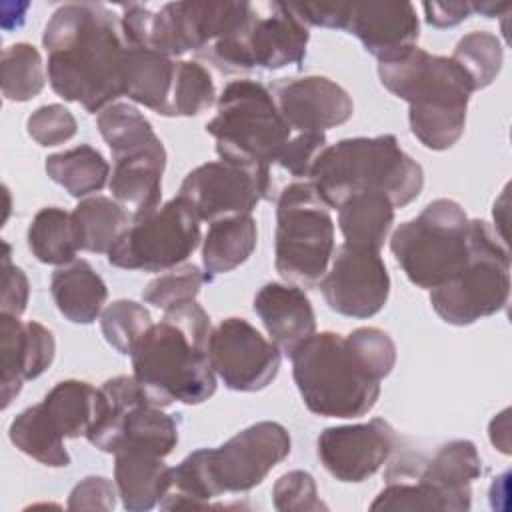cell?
Wrapping results in <instances>:
<instances>
[{"instance_id": "cell-1", "label": "cell", "mask_w": 512, "mask_h": 512, "mask_svg": "<svg viewBox=\"0 0 512 512\" xmlns=\"http://www.w3.org/2000/svg\"><path fill=\"white\" fill-rule=\"evenodd\" d=\"M292 376L306 408L324 418L368 414L380 382L396 364V344L380 328L364 326L350 334L314 332L294 352Z\"/></svg>"}, {"instance_id": "cell-2", "label": "cell", "mask_w": 512, "mask_h": 512, "mask_svg": "<svg viewBox=\"0 0 512 512\" xmlns=\"http://www.w3.org/2000/svg\"><path fill=\"white\" fill-rule=\"evenodd\" d=\"M42 44L48 52V82L64 100L100 114L124 96L126 42L116 14L104 4L60 6L44 28Z\"/></svg>"}, {"instance_id": "cell-3", "label": "cell", "mask_w": 512, "mask_h": 512, "mask_svg": "<svg viewBox=\"0 0 512 512\" xmlns=\"http://www.w3.org/2000/svg\"><path fill=\"white\" fill-rule=\"evenodd\" d=\"M210 332V316L190 300L164 310L162 320L142 334L130 354L132 376L150 404L192 406L216 392V374L208 360Z\"/></svg>"}, {"instance_id": "cell-4", "label": "cell", "mask_w": 512, "mask_h": 512, "mask_svg": "<svg viewBox=\"0 0 512 512\" xmlns=\"http://www.w3.org/2000/svg\"><path fill=\"white\" fill-rule=\"evenodd\" d=\"M382 86L408 102L410 132L430 150L452 148L466 126L472 80L450 56L412 46L378 62Z\"/></svg>"}, {"instance_id": "cell-5", "label": "cell", "mask_w": 512, "mask_h": 512, "mask_svg": "<svg viewBox=\"0 0 512 512\" xmlns=\"http://www.w3.org/2000/svg\"><path fill=\"white\" fill-rule=\"evenodd\" d=\"M308 182L328 208L362 192L384 194L394 208L410 204L424 186L422 166L408 156L396 136L344 138L314 160Z\"/></svg>"}, {"instance_id": "cell-6", "label": "cell", "mask_w": 512, "mask_h": 512, "mask_svg": "<svg viewBox=\"0 0 512 512\" xmlns=\"http://www.w3.org/2000/svg\"><path fill=\"white\" fill-rule=\"evenodd\" d=\"M220 160L270 174L292 130L272 92L256 80H234L218 96V114L206 124Z\"/></svg>"}, {"instance_id": "cell-7", "label": "cell", "mask_w": 512, "mask_h": 512, "mask_svg": "<svg viewBox=\"0 0 512 512\" xmlns=\"http://www.w3.org/2000/svg\"><path fill=\"white\" fill-rule=\"evenodd\" d=\"M468 226L470 218L456 200L438 198L392 232L390 250L412 284L434 290L468 264Z\"/></svg>"}, {"instance_id": "cell-8", "label": "cell", "mask_w": 512, "mask_h": 512, "mask_svg": "<svg viewBox=\"0 0 512 512\" xmlns=\"http://www.w3.org/2000/svg\"><path fill=\"white\" fill-rule=\"evenodd\" d=\"M334 220L310 182L288 184L276 202V272L300 288L320 284L334 256Z\"/></svg>"}, {"instance_id": "cell-9", "label": "cell", "mask_w": 512, "mask_h": 512, "mask_svg": "<svg viewBox=\"0 0 512 512\" xmlns=\"http://www.w3.org/2000/svg\"><path fill=\"white\" fill-rule=\"evenodd\" d=\"M470 260L450 282L430 290L434 312L452 326H468L500 312L510 296V254L506 240L484 220H470Z\"/></svg>"}, {"instance_id": "cell-10", "label": "cell", "mask_w": 512, "mask_h": 512, "mask_svg": "<svg viewBox=\"0 0 512 512\" xmlns=\"http://www.w3.org/2000/svg\"><path fill=\"white\" fill-rule=\"evenodd\" d=\"M292 448L288 430L270 420L256 422L218 448H198L188 454L190 466L208 500L226 492H246L258 486Z\"/></svg>"}, {"instance_id": "cell-11", "label": "cell", "mask_w": 512, "mask_h": 512, "mask_svg": "<svg viewBox=\"0 0 512 512\" xmlns=\"http://www.w3.org/2000/svg\"><path fill=\"white\" fill-rule=\"evenodd\" d=\"M200 244V218L180 196L158 206L132 226L110 248L108 262L124 270L166 272L182 262Z\"/></svg>"}, {"instance_id": "cell-12", "label": "cell", "mask_w": 512, "mask_h": 512, "mask_svg": "<svg viewBox=\"0 0 512 512\" xmlns=\"http://www.w3.org/2000/svg\"><path fill=\"white\" fill-rule=\"evenodd\" d=\"M272 192V174L218 158L188 172L178 196L194 208L200 222H214L228 216L252 214L258 202L272 198Z\"/></svg>"}, {"instance_id": "cell-13", "label": "cell", "mask_w": 512, "mask_h": 512, "mask_svg": "<svg viewBox=\"0 0 512 512\" xmlns=\"http://www.w3.org/2000/svg\"><path fill=\"white\" fill-rule=\"evenodd\" d=\"M208 360L226 388L258 392L278 374L282 352L244 318H226L212 328Z\"/></svg>"}, {"instance_id": "cell-14", "label": "cell", "mask_w": 512, "mask_h": 512, "mask_svg": "<svg viewBox=\"0 0 512 512\" xmlns=\"http://www.w3.org/2000/svg\"><path fill=\"white\" fill-rule=\"evenodd\" d=\"M320 290L330 310L348 318H370L378 314L390 294V276L376 250L342 244Z\"/></svg>"}, {"instance_id": "cell-15", "label": "cell", "mask_w": 512, "mask_h": 512, "mask_svg": "<svg viewBox=\"0 0 512 512\" xmlns=\"http://www.w3.org/2000/svg\"><path fill=\"white\" fill-rule=\"evenodd\" d=\"M424 492L430 510L466 512L472 504V482L482 474V460L470 440H452L418 464L408 458L394 462Z\"/></svg>"}, {"instance_id": "cell-16", "label": "cell", "mask_w": 512, "mask_h": 512, "mask_svg": "<svg viewBox=\"0 0 512 512\" xmlns=\"http://www.w3.org/2000/svg\"><path fill=\"white\" fill-rule=\"evenodd\" d=\"M396 442L394 428L382 418L332 426L318 436V458L336 480L362 482L384 466Z\"/></svg>"}, {"instance_id": "cell-17", "label": "cell", "mask_w": 512, "mask_h": 512, "mask_svg": "<svg viewBox=\"0 0 512 512\" xmlns=\"http://www.w3.org/2000/svg\"><path fill=\"white\" fill-rule=\"evenodd\" d=\"M274 102L292 132H322L352 118L350 94L326 76L286 78L270 88Z\"/></svg>"}, {"instance_id": "cell-18", "label": "cell", "mask_w": 512, "mask_h": 512, "mask_svg": "<svg viewBox=\"0 0 512 512\" xmlns=\"http://www.w3.org/2000/svg\"><path fill=\"white\" fill-rule=\"evenodd\" d=\"M56 342L40 322H22L18 316L0 314V356H2V408L20 394L26 380L48 370L54 360Z\"/></svg>"}, {"instance_id": "cell-19", "label": "cell", "mask_w": 512, "mask_h": 512, "mask_svg": "<svg viewBox=\"0 0 512 512\" xmlns=\"http://www.w3.org/2000/svg\"><path fill=\"white\" fill-rule=\"evenodd\" d=\"M418 28L410 2H352L346 4L342 30L354 34L380 62L416 46Z\"/></svg>"}, {"instance_id": "cell-20", "label": "cell", "mask_w": 512, "mask_h": 512, "mask_svg": "<svg viewBox=\"0 0 512 512\" xmlns=\"http://www.w3.org/2000/svg\"><path fill=\"white\" fill-rule=\"evenodd\" d=\"M254 312L260 316L270 340L288 356L316 332L312 302L296 284H264L254 296Z\"/></svg>"}, {"instance_id": "cell-21", "label": "cell", "mask_w": 512, "mask_h": 512, "mask_svg": "<svg viewBox=\"0 0 512 512\" xmlns=\"http://www.w3.org/2000/svg\"><path fill=\"white\" fill-rule=\"evenodd\" d=\"M270 14L258 16L250 36V58L254 68L278 70L288 64H300L306 56L308 26L294 14L290 4H268Z\"/></svg>"}, {"instance_id": "cell-22", "label": "cell", "mask_w": 512, "mask_h": 512, "mask_svg": "<svg viewBox=\"0 0 512 512\" xmlns=\"http://www.w3.org/2000/svg\"><path fill=\"white\" fill-rule=\"evenodd\" d=\"M114 484L122 506L130 512H144L160 504L170 486V466L164 456L138 448L120 446L114 452Z\"/></svg>"}, {"instance_id": "cell-23", "label": "cell", "mask_w": 512, "mask_h": 512, "mask_svg": "<svg viewBox=\"0 0 512 512\" xmlns=\"http://www.w3.org/2000/svg\"><path fill=\"white\" fill-rule=\"evenodd\" d=\"M176 74V58L148 48L126 46L122 64V94L166 116Z\"/></svg>"}, {"instance_id": "cell-24", "label": "cell", "mask_w": 512, "mask_h": 512, "mask_svg": "<svg viewBox=\"0 0 512 512\" xmlns=\"http://www.w3.org/2000/svg\"><path fill=\"white\" fill-rule=\"evenodd\" d=\"M164 166L166 158L148 154L114 160L110 192L132 222L150 216L160 206Z\"/></svg>"}, {"instance_id": "cell-25", "label": "cell", "mask_w": 512, "mask_h": 512, "mask_svg": "<svg viewBox=\"0 0 512 512\" xmlns=\"http://www.w3.org/2000/svg\"><path fill=\"white\" fill-rule=\"evenodd\" d=\"M50 292L60 314L74 324H92L100 318L108 298L104 280L82 258L54 270Z\"/></svg>"}, {"instance_id": "cell-26", "label": "cell", "mask_w": 512, "mask_h": 512, "mask_svg": "<svg viewBox=\"0 0 512 512\" xmlns=\"http://www.w3.org/2000/svg\"><path fill=\"white\" fill-rule=\"evenodd\" d=\"M96 126L100 130V136L106 140L114 160L144 154L166 158L164 144L154 134L152 124L132 104H110L96 116Z\"/></svg>"}, {"instance_id": "cell-27", "label": "cell", "mask_w": 512, "mask_h": 512, "mask_svg": "<svg viewBox=\"0 0 512 512\" xmlns=\"http://www.w3.org/2000/svg\"><path fill=\"white\" fill-rule=\"evenodd\" d=\"M256 220L252 214H238L210 222L202 242V266L208 278L232 272L244 264L256 248Z\"/></svg>"}, {"instance_id": "cell-28", "label": "cell", "mask_w": 512, "mask_h": 512, "mask_svg": "<svg viewBox=\"0 0 512 512\" xmlns=\"http://www.w3.org/2000/svg\"><path fill=\"white\" fill-rule=\"evenodd\" d=\"M394 224V204L378 192L354 194L338 206L344 244L380 252Z\"/></svg>"}, {"instance_id": "cell-29", "label": "cell", "mask_w": 512, "mask_h": 512, "mask_svg": "<svg viewBox=\"0 0 512 512\" xmlns=\"http://www.w3.org/2000/svg\"><path fill=\"white\" fill-rule=\"evenodd\" d=\"M78 250L108 254L130 228L128 212L108 196H88L70 212Z\"/></svg>"}, {"instance_id": "cell-30", "label": "cell", "mask_w": 512, "mask_h": 512, "mask_svg": "<svg viewBox=\"0 0 512 512\" xmlns=\"http://www.w3.org/2000/svg\"><path fill=\"white\" fill-rule=\"evenodd\" d=\"M48 416L64 438L86 436L100 416V388L84 380H62L42 400Z\"/></svg>"}, {"instance_id": "cell-31", "label": "cell", "mask_w": 512, "mask_h": 512, "mask_svg": "<svg viewBox=\"0 0 512 512\" xmlns=\"http://www.w3.org/2000/svg\"><path fill=\"white\" fill-rule=\"evenodd\" d=\"M10 442L26 456L50 468H66L70 454L64 446V436L48 416L44 404H34L22 410L8 428Z\"/></svg>"}, {"instance_id": "cell-32", "label": "cell", "mask_w": 512, "mask_h": 512, "mask_svg": "<svg viewBox=\"0 0 512 512\" xmlns=\"http://www.w3.org/2000/svg\"><path fill=\"white\" fill-rule=\"evenodd\" d=\"M46 174L70 196L86 198L106 186L110 178V166L96 148L80 144L48 156Z\"/></svg>"}, {"instance_id": "cell-33", "label": "cell", "mask_w": 512, "mask_h": 512, "mask_svg": "<svg viewBox=\"0 0 512 512\" xmlns=\"http://www.w3.org/2000/svg\"><path fill=\"white\" fill-rule=\"evenodd\" d=\"M100 394H102L100 416L90 428V432L86 434V440L98 450L114 454L124 416L128 414L130 408L144 402L146 396L142 394L134 376H116L106 380L100 386Z\"/></svg>"}, {"instance_id": "cell-34", "label": "cell", "mask_w": 512, "mask_h": 512, "mask_svg": "<svg viewBox=\"0 0 512 512\" xmlns=\"http://www.w3.org/2000/svg\"><path fill=\"white\" fill-rule=\"evenodd\" d=\"M28 248L36 260L52 266H66L76 260L78 244L72 228V214L58 206L36 212L28 228Z\"/></svg>"}, {"instance_id": "cell-35", "label": "cell", "mask_w": 512, "mask_h": 512, "mask_svg": "<svg viewBox=\"0 0 512 512\" xmlns=\"http://www.w3.org/2000/svg\"><path fill=\"white\" fill-rule=\"evenodd\" d=\"M178 444V424L176 420L162 412V408L140 402L134 408L128 410V414L122 420L118 446H138L152 450L160 456H168ZM114 450V452H116Z\"/></svg>"}, {"instance_id": "cell-36", "label": "cell", "mask_w": 512, "mask_h": 512, "mask_svg": "<svg viewBox=\"0 0 512 512\" xmlns=\"http://www.w3.org/2000/svg\"><path fill=\"white\" fill-rule=\"evenodd\" d=\"M2 96L10 102H28L44 88V64L40 52L28 44L18 42L2 52Z\"/></svg>"}, {"instance_id": "cell-37", "label": "cell", "mask_w": 512, "mask_h": 512, "mask_svg": "<svg viewBox=\"0 0 512 512\" xmlns=\"http://www.w3.org/2000/svg\"><path fill=\"white\" fill-rule=\"evenodd\" d=\"M216 100L210 72L192 60H176V74L166 116H198Z\"/></svg>"}, {"instance_id": "cell-38", "label": "cell", "mask_w": 512, "mask_h": 512, "mask_svg": "<svg viewBox=\"0 0 512 512\" xmlns=\"http://www.w3.org/2000/svg\"><path fill=\"white\" fill-rule=\"evenodd\" d=\"M502 54L504 52L498 36L492 32L476 30L458 40L450 58L464 68L476 92L496 80L502 68Z\"/></svg>"}, {"instance_id": "cell-39", "label": "cell", "mask_w": 512, "mask_h": 512, "mask_svg": "<svg viewBox=\"0 0 512 512\" xmlns=\"http://www.w3.org/2000/svg\"><path fill=\"white\" fill-rule=\"evenodd\" d=\"M150 326V312L134 300H116L100 314L102 334L106 342L120 354H132L136 342Z\"/></svg>"}, {"instance_id": "cell-40", "label": "cell", "mask_w": 512, "mask_h": 512, "mask_svg": "<svg viewBox=\"0 0 512 512\" xmlns=\"http://www.w3.org/2000/svg\"><path fill=\"white\" fill-rule=\"evenodd\" d=\"M210 282L208 274L194 264H182L154 278L142 292V300L160 310H168L182 302L196 300L202 284Z\"/></svg>"}, {"instance_id": "cell-41", "label": "cell", "mask_w": 512, "mask_h": 512, "mask_svg": "<svg viewBox=\"0 0 512 512\" xmlns=\"http://www.w3.org/2000/svg\"><path fill=\"white\" fill-rule=\"evenodd\" d=\"M272 502L278 512H318L328 510L320 500L312 474L290 470L282 474L272 488Z\"/></svg>"}, {"instance_id": "cell-42", "label": "cell", "mask_w": 512, "mask_h": 512, "mask_svg": "<svg viewBox=\"0 0 512 512\" xmlns=\"http://www.w3.org/2000/svg\"><path fill=\"white\" fill-rule=\"evenodd\" d=\"M26 128L36 144L58 146L76 134L78 124L72 112L62 104H46L28 116Z\"/></svg>"}, {"instance_id": "cell-43", "label": "cell", "mask_w": 512, "mask_h": 512, "mask_svg": "<svg viewBox=\"0 0 512 512\" xmlns=\"http://www.w3.org/2000/svg\"><path fill=\"white\" fill-rule=\"evenodd\" d=\"M324 148H326V134L294 132L278 160V166H282L296 178H308L314 160Z\"/></svg>"}, {"instance_id": "cell-44", "label": "cell", "mask_w": 512, "mask_h": 512, "mask_svg": "<svg viewBox=\"0 0 512 512\" xmlns=\"http://www.w3.org/2000/svg\"><path fill=\"white\" fill-rule=\"evenodd\" d=\"M116 484L104 476H86L80 480L70 496H68V510H114L116 506Z\"/></svg>"}, {"instance_id": "cell-45", "label": "cell", "mask_w": 512, "mask_h": 512, "mask_svg": "<svg viewBox=\"0 0 512 512\" xmlns=\"http://www.w3.org/2000/svg\"><path fill=\"white\" fill-rule=\"evenodd\" d=\"M28 278L22 268L10 262V244L4 242L2 254V296H0V314L8 316H22L28 304Z\"/></svg>"}, {"instance_id": "cell-46", "label": "cell", "mask_w": 512, "mask_h": 512, "mask_svg": "<svg viewBox=\"0 0 512 512\" xmlns=\"http://www.w3.org/2000/svg\"><path fill=\"white\" fill-rule=\"evenodd\" d=\"M422 8L434 28H452L472 14L470 2H424Z\"/></svg>"}, {"instance_id": "cell-47", "label": "cell", "mask_w": 512, "mask_h": 512, "mask_svg": "<svg viewBox=\"0 0 512 512\" xmlns=\"http://www.w3.org/2000/svg\"><path fill=\"white\" fill-rule=\"evenodd\" d=\"M508 410L500 412L492 422H490V442L504 454H510V420H508Z\"/></svg>"}, {"instance_id": "cell-48", "label": "cell", "mask_w": 512, "mask_h": 512, "mask_svg": "<svg viewBox=\"0 0 512 512\" xmlns=\"http://www.w3.org/2000/svg\"><path fill=\"white\" fill-rule=\"evenodd\" d=\"M508 188L502 192V196L496 200V204H494V222H496V234L502 238V240H506V212H508Z\"/></svg>"}, {"instance_id": "cell-49", "label": "cell", "mask_w": 512, "mask_h": 512, "mask_svg": "<svg viewBox=\"0 0 512 512\" xmlns=\"http://www.w3.org/2000/svg\"><path fill=\"white\" fill-rule=\"evenodd\" d=\"M470 8H472V12H480V14H484V16H488V18H494V16H500L502 12H506V10H510V4H496V2H470Z\"/></svg>"}]
</instances>
